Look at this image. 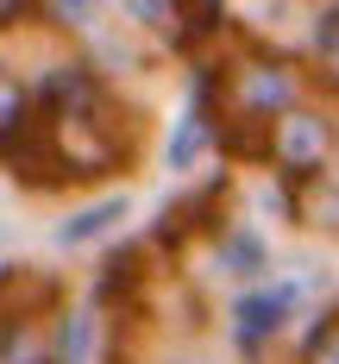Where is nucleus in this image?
Instances as JSON below:
<instances>
[{"mask_svg":"<svg viewBox=\"0 0 339 364\" xmlns=\"http://www.w3.org/2000/svg\"><path fill=\"white\" fill-rule=\"evenodd\" d=\"M333 119H321V113H308V107H289V113H276L270 119V164L283 170V182L296 188V182H314L327 164H333Z\"/></svg>","mask_w":339,"mask_h":364,"instance_id":"f257e3e1","label":"nucleus"},{"mask_svg":"<svg viewBox=\"0 0 339 364\" xmlns=\"http://www.w3.org/2000/svg\"><path fill=\"white\" fill-rule=\"evenodd\" d=\"M296 107V75L289 63H232V113H258V119H276V113Z\"/></svg>","mask_w":339,"mask_h":364,"instance_id":"f03ea898","label":"nucleus"},{"mask_svg":"<svg viewBox=\"0 0 339 364\" xmlns=\"http://www.w3.org/2000/svg\"><path fill=\"white\" fill-rule=\"evenodd\" d=\"M119 6L132 26L157 32L163 44H195V38L214 32V0L208 6H195V0H119Z\"/></svg>","mask_w":339,"mask_h":364,"instance_id":"7ed1b4c3","label":"nucleus"},{"mask_svg":"<svg viewBox=\"0 0 339 364\" xmlns=\"http://www.w3.org/2000/svg\"><path fill=\"white\" fill-rule=\"evenodd\" d=\"M296 301H301V283H276V289L239 295V308H232V346H239V352H258L264 339L289 321Z\"/></svg>","mask_w":339,"mask_h":364,"instance_id":"20e7f679","label":"nucleus"},{"mask_svg":"<svg viewBox=\"0 0 339 364\" xmlns=\"http://www.w3.org/2000/svg\"><path fill=\"white\" fill-rule=\"evenodd\" d=\"M0 364H57V339H44L38 314H0Z\"/></svg>","mask_w":339,"mask_h":364,"instance_id":"39448f33","label":"nucleus"},{"mask_svg":"<svg viewBox=\"0 0 339 364\" xmlns=\"http://www.w3.org/2000/svg\"><path fill=\"white\" fill-rule=\"evenodd\" d=\"M119 220H126V201H119V195H107V201H95V208H82V214L63 220V226H57V245H88V239L113 232Z\"/></svg>","mask_w":339,"mask_h":364,"instance_id":"423d86ee","label":"nucleus"},{"mask_svg":"<svg viewBox=\"0 0 339 364\" xmlns=\"http://www.w3.org/2000/svg\"><path fill=\"white\" fill-rule=\"evenodd\" d=\"M220 270H226V277H239V283L264 277V239H258V232H245V226L220 232Z\"/></svg>","mask_w":339,"mask_h":364,"instance_id":"0eeeda50","label":"nucleus"},{"mask_svg":"<svg viewBox=\"0 0 339 364\" xmlns=\"http://www.w3.org/2000/svg\"><path fill=\"white\" fill-rule=\"evenodd\" d=\"M139 277H145V252H139V245H119V252L101 264V283H95V295H101V301H119V295L139 289Z\"/></svg>","mask_w":339,"mask_h":364,"instance_id":"6e6552de","label":"nucleus"},{"mask_svg":"<svg viewBox=\"0 0 339 364\" xmlns=\"http://www.w3.org/2000/svg\"><path fill=\"white\" fill-rule=\"evenodd\" d=\"M32 107H38V95L6 70V63H0V139H13V132L32 119Z\"/></svg>","mask_w":339,"mask_h":364,"instance_id":"1a4fd4ad","label":"nucleus"},{"mask_svg":"<svg viewBox=\"0 0 339 364\" xmlns=\"http://www.w3.org/2000/svg\"><path fill=\"white\" fill-rule=\"evenodd\" d=\"M95 358V321L88 314H63L57 321V364H88Z\"/></svg>","mask_w":339,"mask_h":364,"instance_id":"9d476101","label":"nucleus"},{"mask_svg":"<svg viewBox=\"0 0 339 364\" xmlns=\"http://www.w3.org/2000/svg\"><path fill=\"white\" fill-rule=\"evenodd\" d=\"M314 63H321V75L339 88V6H327L321 26H314Z\"/></svg>","mask_w":339,"mask_h":364,"instance_id":"9b49d317","label":"nucleus"},{"mask_svg":"<svg viewBox=\"0 0 339 364\" xmlns=\"http://www.w3.org/2000/svg\"><path fill=\"white\" fill-rule=\"evenodd\" d=\"M301 364H339V308L321 321V327L308 333V346H301Z\"/></svg>","mask_w":339,"mask_h":364,"instance_id":"f8f14e48","label":"nucleus"},{"mask_svg":"<svg viewBox=\"0 0 339 364\" xmlns=\"http://www.w3.org/2000/svg\"><path fill=\"white\" fill-rule=\"evenodd\" d=\"M95 13H101V0H44V19H50V26H63V32L95 26Z\"/></svg>","mask_w":339,"mask_h":364,"instance_id":"ddd939ff","label":"nucleus"},{"mask_svg":"<svg viewBox=\"0 0 339 364\" xmlns=\"http://www.w3.org/2000/svg\"><path fill=\"white\" fill-rule=\"evenodd\" d=\"M26 0H0V26H13V13H19Z\"/></svg>","mask_w":339,"mask_h":364,"instance_id":"4468645a","label":"nucleus"}]
</instances>
